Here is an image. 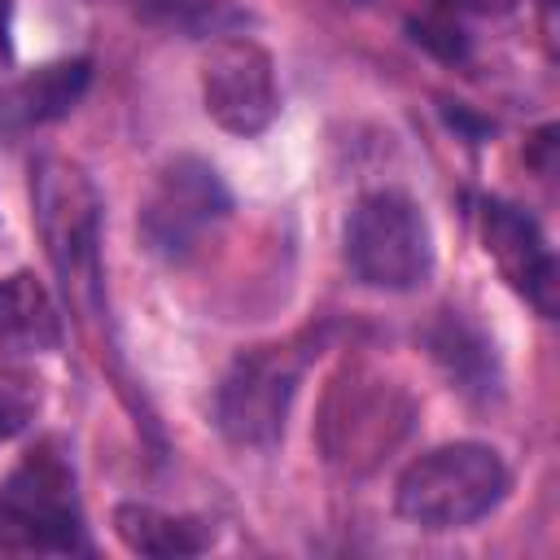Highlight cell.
Listing matches in <instances>:
<instances>
[{
	"label": "cell",
	"instance_id": "obj_1",
	"mask_svg": "<svg viewBox=\"0 0 560 560\" xmlns=\"http://www.w3.org/2000/svg\"><path fill=\"white\" fill-rule=\"evenodd\" d=\"M508 494V468L486 442H446L402 468L394 508L420 529H464Z\"/></svg>",
	"mask_w": 560,
	"mask_h": 560
},
{
	"label": "cell",
	"instance_id": "obj_2",
	"mask_svg": "<svg viewBox=\"0 0 560 560\" xmlns=\"http://www.w3.org/2000/svg\"><path fill=\"white\" fill-rule=\"evenodd\" d=\"M88 551L74 503V468L57 442H39L0 486V556Z\"/></svg>",
	"mask_w": 560,
	"mask_h": 560
},
{
	"label": "cell",
	"instance_id": "obj_3",
	"mask_svg": "<svg viewBox=\"0 0 560 560\" xmlns=\"http://www.w3.org/2000/svg\"><path fill=\"white\" fill-rule=\"evenodd\" d=\"M31 201L44 249L83 315H101V249H96V192L74 162L39 158L31 171Z\"/></svg>",
	"mask_w": 560,
	"mask_h": 560
},
{
	"label": "cell",
	"instance_id": "obj_4",
	"mask_svg": "<svg viewBox=\"0 0 560 560\" xmlns=\"http://www.w3.org/2000/svg\"><path fill=\"white\" fill-rule=\"evenodd\" d=\"M346 262L350 271L389 293H407L433 276V232L424 210L394 188L368 192L346 219Z\"/></svg>",
	"mask_w": 560,
	"mask_h": 560
},
{
	"label": "cell",
	"instance_id": "obj_5",
	"mask_svg": "<svg viewBox=\"0 0 560 560\" xmlns=\"http://www.w3.org/2000/svg\"><path fill=\"white\" fill-rule=\"evenodd\" d=\"M228 210H232V192L219 179V171L184 153V158H171L153 175L140 201V214H136V232L149 254L179 262L201 245V236L214 223L228 219Z\"/></svg>",
	"mask_w": 560,
	"mask_h": 560
},
{
	"label": "cell",
	"instance_id": "obj_6",
	"mask_svg": "<svg viewBox=\"0 0 560 560\" xmlns=\"http://www.w3.org/2000/svg\"><path fill=\"white\" fill-rule=\"evenodd\" d=\"M302 354L289 346H254L232 359L214 394V420L232 446L267 451L280 442L298 394Z\"/></svg>",
	"mask_w": 560,
	"mask_h": 560
},
{
	"label": "cell",
	"instance_id": "obj_7",
	"mask_svg": "<svg viewBox=\"0 0 560 560\" xmlns=\"http://www.w3.org/2000/svg\"><path fill=\"white\" fill-rule=\"evenodd\" d=\"M201 101L228 136H262L280 114L271 52L249 35L214 39L201 57Z\"/></svg>",
	"mask_w": 560,
	"mask_h": 560
},
{
	"label": "cell",
	"instance_id": "obj_8",
	"mask_svg": "<svg viewBox=\"0 0 560 560\" xmlns=\"http://www.w3.org/2000/svg\"><path fill=\"white\" fill-rule=\"evenodd\" d=\"M407 398L385 381L337 385L324 411V446L346 468H372L402 433H407Z\"/></svg>",
	"mask_w": 560,
	"mask_h": 560
},
{
	"label": "cell",
	"instance_id": "obj_9",
	"mask_svg": "<svg viewBox=\"0 0 560 560\" xmlns=\"http://www.w3.org/2000/svg\"><path fill=\"white\" fill-rule=\"evenodd\" d=\"M481 245L494 258L499 276L542 315L551 319L560 311V271H556V254L542 236V228L508 206V201H481Z\"/></svg>",
	"mask_w": 560,
	"mask_h": 560
},
{
	"label": "cell",
	"instance_id": "obj_10",
	"mask_svg": "<svg viewBox=\"0 0 560 560\" xmlns=\"http://www.w3.org/2000/svg\"><path fill=\"white\" fill-rule=\"evenodd\" d=\"M88 74H92L88 61L74 57V61L39 66L35 74L9 83L0 92V131H26V127H39V122L61 118L83 96Z\"/></svg>",
	"mask_w": 560,
	"mask_h": 560
},
{
	"label": "cell",
	"instance_id": "obj_11",
	"mask_svg": "<svg viewBox=\"0 0 560 560\" xmlns=\"http://www.w3.org/2000/svg\"><path fill=\"white\" fill-rule=\"evenodd\" d=\"M114 534L127 551L153 556V560L201 556L214 542V529L201 516L166 512V508H153V503H118L114 508Z\"/></svg>",
	"mask_w": 560,
	"mask_h": 560
},
{
	"label": "cell",
	"instance_id": "obj_12",
	"mask_svg": "<svg viewBox=\"0 0 560 560\" xmlns=\"http://www.w3.org/2000/svg\"><path fill=\"white\" fill-rule=\"evenodd\" d=\"M0 346L22 354H48L61 346V315L31 271L0 280Z\"/></svg>",
	"mask_w": 560,
	"mask_h": 560
},
{
	"label": "cell",
	"instance_id": "obj_13",
	"mask_svg": "<svg viewBox=\"0 0 560 560\" xmlns=\"http://www.w3.org/2000/svg\"><path fill=\"white\" fill-rule=\"evenodd\" d=\"M433 354H438V363H442L455 381H464L459 389H490V381H494V354H490V346H486L468 324H459L455 315H446L442 328L433 332Z\"/></svg>",
	"mask_w": 560,
	"mask_h": 560
},
{
	"label": "cell",
	"instance_id": "obj_14",
	"mask_svg": "<svg viewBox=\"0 0 560 560\" xmlns=\"http://www.w3.org/2000/svg\"><path fill=\"white\" fill-rule=\"evenodd\" d=\"M468 0H429L411 18V39L442 61H459L468 52Z\"/></svg>",
	"mask_w": 560,
	"mask_h": 560
},
{
	"label": "cell",
	"instance_id": "obj_15",
	"mask_svg": "<svg viewBox=\"0 0 560 560\" xmlns=\"http://www.w3.org/2000/svg\"><path fill=\"white\" fill-rule=\"evenodd\" d=\"M18 429H22V411H18L13 402H4V398H0V442H4V438H13Z\"/></svg>",
	"mask_w": 560,
	"mask_h": 560
}]
</instances>
